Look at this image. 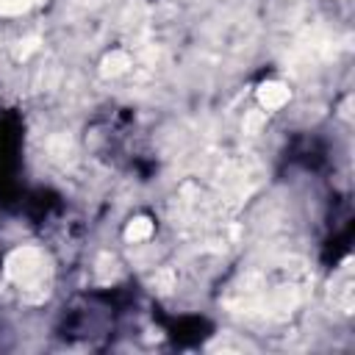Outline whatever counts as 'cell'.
I'll use <instances>...</instances> for the list:
<instances>
[{"instance_id": "obj_1", "label": "cell", "mask_w": 355, "mask_h": 355, "mask_svg": "<svg viewBox=\"0 0 355 355\" xmlns=\"http://www.w3.org/2000/svg\"><path fill=\"white\" fill-rule=\"evenodd\" d=\"M258 97H261V105L266 111H275V108H280L288 100V89L283 83H263L261 92H258Z\"/></svg>"}, {"instance_id": "obj_2", "label": "cell", "mask_w": 355, "mask_h": 355, "mask_svg": "<svg viewBox=\"0 0 355 355\" xmlns=\"http://www.w3.org/2000/svg\"><path fill=\"white\" fill-rule=\"evenodd\" d=\"M153 233V222L150 219H136L128 225V241H144Z\"/></svg>"}, {"instance_id": "obj_3", "label": "cell", "mask_w": 355, "mask_h": 355, "mask_svg": "<svg viewBox=\"0 0 355 355\" xmlns=\"http://www.w3.org/2000/svg\"><path fill=\"white\" fill-rule=\"evenodd\" d=\"M28 3H31V0H0V11H6V14H17V11H22Z\"/></svg>"}]
</instances>
